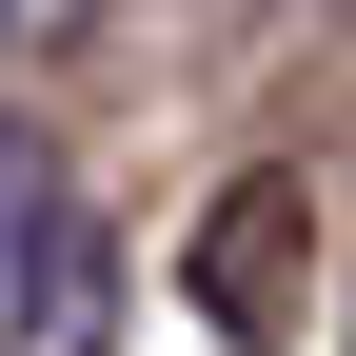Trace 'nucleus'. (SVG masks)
Returning a JSON list of instances; mask_svg holds the SVG:
<instances>
[{
	"instance_id": "2",
	"label": "nucleus",
	"mask_w": 356,
	"mask_h": 356,
	"mask_svg": "<svg viewBox=\"0 0 356 356\" xmlns=\"http://www.w3.org/2000/svg\"><path fill=\"white\" fill-rule=\"evenodd\" d=\"M0 40H40V0H0Z\"/></svg>"
},
{
	"instance_id": "1",
	"label": "nucleus",
	"mask_w": 356,
	"mask_h": 356,
	"mask_svg": "<svg viewBox=\"0 0 356 356\" xmlns=\"http://www.w3.org/2000/svg\"><path fill=\"white\" fill-rule=\"evenodd\" d=\"M79 218H60V159L40 139H0V297H40V257H60Z\"/></svg>"
}]
</instances>
